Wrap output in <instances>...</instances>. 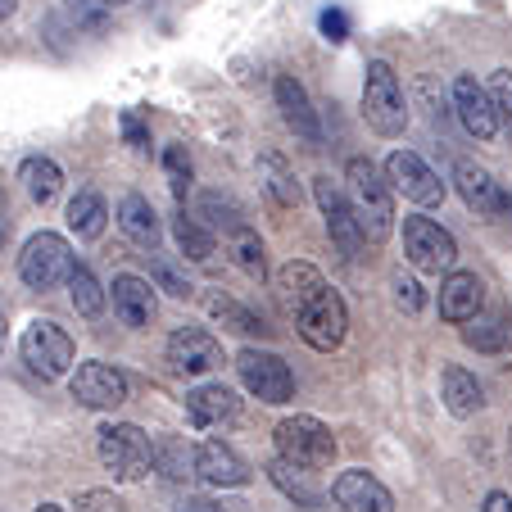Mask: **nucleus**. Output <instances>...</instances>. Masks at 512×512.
<instances>
[{
    "mask_svg": "<svg viewBox=\"0 0 512 512\" xmlns=\"http://www.w3.org/2000/svg\"><path fill=\"white\" fill-rule=\"evenodd\" d=\"M259 182L272 195L277 209H300V182H295V168L277 155V150H263L259 155Z\"/></svg>",
    "mask_w": 512,
    "mask_h": 512,
    "instance_id": "nucleus-22",
    "label": "nucleus"
},
{
    "mask_svg": "<svg viewBox=\"0 0 512 512\" xmlns=\"http://www.w3.org/2000/svg\"><path fill=\"white\" fill-rule=\"evenodd\" d=\"M155 467L168 481H195L200 476V449L186 445L182 435H164V440H155Z\"/></svg>",
    "mask_w": 512,
    "mask_h": 512,
    "instance_id": "nucleus-24",
    "label": "nucleus"
},
{
    "mask_svg": "<svg viewBox=\"0 0 512 512\" xmlns=\"http://www.w3.org/2000/svg\"><path fill=\"white\" fill-rule=\"evenodd\" d=\"M118 127H123V136H127V145H132V150H145V145H150V132H145V123L132 114V109H123Z\"/></svg>",
    "mask_w": 512,
    "mask_h": 512,
    "instance_id": "nucleus-40",
    "label": "nucleus"
},
{
    "mask_svg": "<svg viewBox=\"0 0 512 512\" xmlns=\"http://www.w3.org/2000/svg\"><path fill=\"white\" fill-rule=\"evenodd\" d=\"M100 463L118 476V481H141L155 463V445H150V435L132 422H105L100 426Z\"/></svg>",
    "mask_w": 512,
    "mask_h": 512,
    "instance_id": "nucleus-5",
    "label": "nucleus"
},
{
    "mask_svg": "<svg viewBox=\"0 0 512 512\" xmlns=\"http://www.w3.org/2000/svg\"><path fill=\"white\" fill-rule=\"evenodd\" d=\"M114 313L127 322V327H150L155 322V286L145 277H114Z\"/></svg>",
    "mask_w": 512,
    "mask_h": 512,
    "instance_id": "nucleus-20",
    "label": "nucleus"
},
{
    "mask_svg": "<svg viewBox=\"0 0 512 512\" xmlns=\"http://www.w3.org/2000/svg\"><path fill=\"white\" fill-rule=\"evenodd\" d=\"M14 10H19V0H0V23L10 19V14H14Z\"/></svg>",
    "mask_w": 512,
    "mask_h": 512,
    "instance_id": "nucleus-47",
    "label": "nucleus"
},
{
    "mask_svg": "<svg viewBox=\"0 0 512 512\" xmlns=\"http://www.w3.org/2000/svg\"><path fill=\"white\" fill-rule=\"evenodd\" d=\"M268 476H272V485H277L286 499L300 503V508H313V512L322 508V490L309 485V467H295V463H286V458H277V463L268 467Z\"/></svg>",
    "mask_w": 512,
    "mask_h": 512,
    "instance_id": "nucleus-26",
    "label": "nucleus"
},
{
    "mask_svg": "<svg viewBox=\"0 0 512 512\" xmlns=\"http://www.w3.org/2000/svg\"><path fill=\"white\" fill-rule=\"evenodd\" d=\"M5 241H10V200L0 191V250H5Z\"/></svg>",
    "mask_w": 512,
    "mask_h": 512,
    "instance_id": "nucleus-46",
    "label": "nucleus"
},
{
    "mask_svg": "<svg viewBox=\"0 0 512 512\" xmlns=\"http://www.w3.org/2000/svg\"><path fill=\"white\" fill-rule=\"evenodd\" d=\"M23 186H28V195L37 204H50L59 191H64V173H59V164L55 159H28L23 164Z\"/></svg>",
    "mask_w": 512,
    "mask_h": 512,
    "instance_id": "nucleus-29",
    "label": "nucleus"
},
{
    "mask_svg": "<svg viewBox=\"0 0 512 512\" xmlns=\"http://www.w3.org/2000/svg\"><path fill=\"white\" fill-rule=\"evenodd\" d=\"M454 186H458V195L467 200V209L481 213V218H494V213L508 209V195L499 191V182H494V177L485 173L481 164H472V159H458Z\"/></svg>",
    "mask_w": 512,
    "mask_h": 512,
    "instance_id": "nucleus-16",
    "label": "nucleus"
},
{
    "mask_svg": "<svg viewBox=\"0 0 512 512\" xmlns=\"http://www.w3.org/2000/svg\"><path fill=\"white\" fill-rule=\"evenodd\" d=\"M345 182H349V204H354V218H358V232L368 245H381L395 227V200H390V177L386 168H377L372 159H349L345 168Z\"/></svg>",
    "mask_w": 512,
    "mask_h": 512,
    "instance_id": "nucleus-1",
    "label": "nucleus"
},
{
    "mask_svg": "<svg viewBox=\"0 0 512 512\" xmlns=\"http://www.w3.org/2000/svg\"><path fill=\"white\" fill-rule=\"evenodd\" d=\"M363 118L377 136H404L408 127V105H404V91H399L395 68L386 59H372L368 64V78H363Z\"/></svg>",
    "mask_w": 512,
    "mask_h": 512,
    "instance_id": "nucleus-3",
    "label": "nucleus"
},
{
    "mask_svg": "<svg viewBox=\"0 0 512 512\" xmlns=\"http://www.w3.org/2000/svg\"><path fill=\"white\" fill-rule=\"evenodd\" d=\"M109 5H127V0H109Z\"/></svg>",
    "mask_w": 512,
    "mask_h": 512,
    "instance_id": "nucleus-50",
    "label": "nucleus"
},
{
    "mask_svg": "<svg viewBox=\"0 0 512 512\" xmlns=\"http://www.w3.org/2000/svg\"><path fill=\"white\" fill-rule=\"evenodd\" d=\"M109 0H68V14H73V23L78 28H91V32H100L109 23Z\"/></svg>",
    "mask_w": 512,
    "mask_h": 512,
    "instance_id": "nucleus-37",
    "label": "nucleus"
},
{
    "mask_svg": "<svg viewBox=\"0 0 512 512\" xmlns=\"http://www.w3.org/2000/svg\"><path fill=\"white\" fill-rule=\"evenodd\" d=\"M272 96H277V109H281V118H286L290 132L300 136V141L318 145L322 127H318V114H313V105H309V91L290 78V73H281V78L272 82Z\"/></svg>",
    "mask_w": 512,
    "mask_h": 512,
    "instance_id": "nucleus-17",
    "label": "nucleus"
},
{
    "mask_svg": "<svg viewBox=\"0 0 512 512\" xmlns=\"http://www.w3.org/2000/svg\"><path fill=\"white\" fill-rule=\"evenodd\" d=\"M204 309L213 313V318L223 322V327H232V331H241V336H263V318L259 313H250L245 309V304H236V300H227V295H218V290H213L209 300H204Z\"/></svg>",
    "mask_w": 512,
    "mask_h": 512,
    "instance_id": "nucleus-30",
    "label": "nucleus"
},
{
    "mask_svg": "<svg viewBox=\"0 0 512 512\" xmlns=\"http://www.w3.org/2000/svg\"><path fill=\"white\" fill-rule=\"evenodd\" d=\"M232 259L241 272H250V277H263L268 272V259H263V241L250 232V227H241V232L232 236Z\"/></svg>",
    "mask_w": 512,
    "mask_h": 512,
    "instance_id": "nucleus-34",
    "label": "nucleus"
},
{
    "mask_svg": "<svg viewBox=\"0 0 512 512\" xmlns=\"http://www.w3.org/2000/svg\"><path fill=\"white\" fill-rule=\"evenodd\" d=\"M390 286H395V300L404 304L408 313H417V309H422V286H417L413 277H404V272H395V277H390Z\"/></svg>",
    "mask_w": 512,
    "mask_h": 512,
    "instance_id": "nucleus-39",
    "label": "nucleus"
},
{
    "mask_svg": "<svg viewBox=\"0 0 512 512\" xmlns=\"http://www.w3.org/2000/svg\"><path fill=\"white\" fill-rule=\"evenodd\" d=\"M454 105H458V118H463V127L476 136V141H490L494 127H499V114H494V100L490 91L481 87L476 78H458L454 82Z\"/></svg>",
    "mask_w": 512,
    "mask_h": 512,
    "instance_id": "nucleus-18",
    "label": "nucleus"
},
{
    "mask_svg": "<svg viewBox=\"0 0 512 512\" xmlns=\"http://www.w3.org/2000/svg\"><path fill=\"white\" fill-rule=\"evenodd\" d=\"M295 327H300L304 345H313L318 354H331V349L345 345V331H349V309L340 300V290H331L322 281L313 295H304L295 304Z\"/></svg>",
    "mask_w": 512,
    "mask_h": 512,
    "instance_id": "nucleus-2",
    "label": "nucleus"
},
{
    "mask_svg": "<svg viewBox=\"0 0 512 512\" xmlns=\"http://www.w3.org/2000/svg\"><path fill=\"white\" fill-rule=\"evenodd\" d=\"M277 286H281V295H286V304L295 309L304 295H313V290L322 286V272L313 268V263H286V268L277 272Z\"/></svg>",
    "mask_w": 512,
    "mask_h": 512,
    "instance_id": "nucleus-32",
    "label": "nucleus"
},
{
    "mask_svg": "<svg viewBox=\"0 0 512 512\" xmlns=\"http://www.w3.org/2000/svg\"><path fill=\"white\" fill-rule=\"evenodd\" d=\"M173 236H177V250L186 254V259H195V263H204L213 254V236L200 227V218H191V213H177L173 218Z\"/></svg>",
    "mask_w": 512,
    "mask_h": 512,
    "instance_id": "nucleus-31",
    "label": "nucleus"
},
{
    "mask_svg": "<svg viewBox=\"0 0 512 512\" xmlns=\"http://www.w3.org/2000/svg\"><path fill=\"white\" fill-rule=\"evenodd\" d=\"M200 481L218 485V490H241L250 485V463L223 440H204L200 445Z\"/></svg>",
    "mask_w": 512,
    "mask_h": 512,
    "instance_id": "nucleus-19",
    "label": "nucleus"
},
{
    "mask_svg": "<svg viewBox=\"0 0 512 512\" xmlns=\"http://www.w3.org/2000/svg\"><path fill=\"white\" fill-rule=\"evenodd\" d=\"M322 32H327V41H345V32H349L345 14H340V10H327V14H322Z\"/></svg>",
    "mask_w": 512,
    "mask_h": 512,
    "instance_id": "nucleus-43",
    "label": "nucleus"
},
{
    "mask_svg": "<svg viewBox=\"0 0 512 512\" xmlns=\"http://www.w3.org/2000/svg\"><path fill=\"white\" fill-rule=\"evenodd\" d=\"M200 213L209 218L213 227H218V232H227V236H236L241 227H250V223L241 218V209H236L232 200H223L218 191H204V195H200Z\"/></svg>",
    "mask_w": 512,
    "mask_h": 512,
    "instance_id": "nucleus-33",
    "label": "nucleus"
},
{
    "mask_svg": "<svg viewBox=\"0 0 512 512\" xmlns=\"http://www.w3.org/2000/svg\"><path fill=\"white\" fill-rule=\"evenodd\" d=\"M68 300H73V309H78L82 318H100V313H105V290H100L96 272L82 268V263L68 272Z\"/></svg>",
    "mask_w": 512,
    "mask_h": 512,
    "instance_id": "nucleus-28",
    "label": "nucleus"
},
{
    "mask_svg": "<svg viewBox=\"0 0 512 512\" xmlns=\"http://www.w3.org/2000/svg\"><path fill=\"white\" fill-rule=\"evenodd\" d=\"M168 363H173L177 372L200 377V372H213L223 363V349H218V340L204 327H177L173 336H168Z\"/></svg>",
    "mask_w": 512,
    "mask_h": 512,
    "instance_id": "nucleus-13",
    "label": "nucleus"
},
{
    "mask_svg": "<svg viewBox=\"0 0 512 512\" xmlns=\"http://www.w3.org/2000/svg\"><path fill=\"white\" fill-rule=\"evenodd\" d=\"M73 268H78V259H73L64 236H55V232H37L19 254V277L28 281L32 290L59 286V281H68Z\"/></svg>",
    "mask_w": 512,
    "mask_h": 512,
    "instance_id": "nucleus-6",
    "label": "nucleus"
},
{
    "mask_svg": "<svg viewBox=\"0 0 512 512\" xmlns=\"http://www.w3.org/2000/svg\"><path fill=\"white\" fill-rule=\"evenodd\" d=\"M313 200H318L322 218H327V232L336 241V250L345 259H354V250L363 245V232H358V218H354V204H349L345 186L331 182V177H313Z\"/></svg>",
    "mask_w": 512,
    "mask_h": 512,
    "instance_id": "nucleus-10",
    "label": "nucleus"
},
{
    "mask_svg": "<svg viewBox=\"0 0 512 512\" xmlns=\"http://www.w3.org/2000/svg\"><path fill=\"white\" fill-rule=\"evenodd\" d=\"M236 372H241L245 390H250L254 399H263V404H286V399L295 395V377H290V368L272 349H241Z\"/></svg>",
    "mask_w": 512,
    "mask_h": 512,
    "instance_id": "nucleus-8",
    "label": "nucleus"
},
{
    "mask_svg": "<svg viewBox=\"0 0 512 512\" xmlns=\"http://www.w3.org/2000/svg\"><path fill=\"white\" fill-rule=\"evenodd\" d=\"M155 272H159V281H164V290H168V295H177V300H186V295H191V286H186V281L177 277V268H173V263L155 259Z\"/></svg>",
    "mask_w": 512,
    "mask_h": 512,
    "instance_id": "nucleus-41",
    "label": "nucleus"
},
{
    "mask_svg": "<svg viewBox=\"0 0 512 512\" xmlns=\"http://www.w3.org/2000/svg\"><path fill=\"white\" fill-rule=\"evenodd\" d=\"M481 512H512V494L490 490V494H485V508Z\"/></svg>",
    "mask_w": 512,
    "mask_h": 512,
    "instance_id": "nucleus-44",
    "label": "nucleus"
},
{
    "mask_svg": "<svg viewBox=\"0 0 512 512\" xmlns=\"http://www.w3.org/2000/svg\"><path fill=\"white\" fill-rule=\"evenodd\" d=\"M331 494H336V503L345 512H395V494H390L372 472H363V467L340 472L336 485H331Z\"/></svg>",
    "mask_w": 512,
    "mask_h": 512,
    "instance_id": "nucleus-14",
    "label": "nucleus"
},
{
    "mask_svg": "<svg viewBox=\"0 0 512 512\" xmlns=\"http://www.w3.org/2000/svg\"><path fill=\"white\" fill-rule=\"evenodd\" d=\"M164 173H168V186H173V195L182 200V195L191 191V182H195V168H191L186 145H168V150H164Z\"/></svg>",
    "mask_w": 512,
    "mask_h": 512,
    "instance_id": "nucleus-36",
    "label": "nucleus"
},
{
    "mask_svg": "<svg viewBox=\"0 0 512 512\" xmlns=\"http://www.w3.org/2000/svg\"><path fill=\"white\" fill-rule=\"evenodd\" d=\"M440 318L454 322V327H463V322H476V313H481L485 304V286L476 272H449L445 281H440Z\"/></svg>",
    "mask_w": 512,
    "mask_h": 512,
    "instance_id": "nucleus-15",
    "label": "nucleus"
},
{
    "mask_svg": "<svg viewBox=\"0 0 512 512\" xmlns=\"http://www.w3.org/2000/svg\"><path fill=\"white\" fill-rule=\"evenodd\" d=\"M440 386H445V408H449L454 417H472V413H481V404H485L481 381H476L467 368H445Z\"/></svg>",
    "mask_w": 512,
    "mask_h": 512,
    "instance_id": "nucleus-25",
    "label": "nucleus"
},
{
    "mask_svg": "<svg viewBox=\"0 0 512 512\" xmlns=\"http://www.w3.org/2000/svg\"><path fill=\"white\" fill-rule=\"evenodd\" d=\"M19 349H23V363H28L41 381H59L73 368V340H68L64 327H55V322H46V318L23 331Z\"/></svg>",
    "mask_w": 512,
    "mask_h": 512,
    "instance_id": "nucleus-7",
    "label": "nucleus"
},
{
    "mask_svg": "<svg viewBox=\"0 0 512 512\" xmlns=\"http://www.w3.org/2000/svg\"><path fill=\"white\" fill-rule=\"evenodd\" d=\"M118 227H123L127 241H136L141 250H155L159 245V218L145 195H123V204H118Z\"/></svg>",
    "mask_w": 512,
    "mask_h": 512,
    "instance_id": "nucleus-23",
    "label": "nucleus"
},
{
    "mask_svg": "<svg viewBox=\"0 0 512 512\" xmlns=\"http://www.w3.org/2000/svg\"><path fill=\"white\" fill-rule=\"evenodd\" d=\"M0 349H5V318H0Z\"/></svg>",
    "mask_w": 512,
    "mask_h": 512,
    "instance_id": "nucleus-49",
    "label": "nucleus"
},
{
    "mask_svg": "<svg viewBox=\"0 0 512 512\" xmlns=\"http://www.w3.org/2000/svg\"><path fill=\"white\" fill-rule=\"evenodd\" d=\"M186 413H191L195 426H223L241 413V399L227 386H195L191 395H186Z\"/></svg>",
    "mask_w": 512,
    "mask_h": 512,
    "instance_id": "nucleus-21",
    "label": "nucleus"
},
{
    "mask_svg": "<svg viewBox=\"0 0 512 512\" xmlns=\"http://www.w3.org/2000/svg\"><path fill=\"white\" fill-rule=\"evenodd\" d=\"M386 177H390V186H395L399 195H408L413 204H426V209H431V204L445 200L440 173H435L422 155H413V150H395V155L386 159Z\"/></svg>",
    "mask_w": 512,
    "mask_h": 512,
    "instance_id": "nucleus-11",
    "label": "nucleus"
},
{
    "mask_svg": "<svg viewBox=\"0 0 512 512\" xmlns=\"http://www.w3.org/2000/svg\"><path fill=\"white\" fill-rule=\"evenodd\" d=\"M105 218H109V209H105V195L100 191H78L73 204H68V227H73L82 241H96V236L105 232Z\"/></svg>",
    "mask_w": 512,
    "mask_h": 512,
    "instance_id": "nucleus-27",
    "label": "nucleus"
},
{
    "mask_svg": "<svg viewBox=\"0 0 512 512\" xmlns=\"http://www.w3.org/2000/svg\"><path fill=\"white\" fill-rule=\"evenodd\" d=\"M404 254L417 272H449L458 259V245L431 218H404Z\"/></svg>",
    "mask_w": 512,
    "mask_h": 512,
    "instance_id": "nucleus-9",
    "label": "nucleus"
},
{
    "mask_svg": "<svg viewBox=\"0 0 512 512\" xmlns=\"http://www.w3.org/2000/svg\"><path fill=\"white\" fill-rule=\"evenodd\" d=\"M37 512H64V508H59V503H41Z\"/></svg>",
    "mask_w": 512,
    "mask_h": 512,
    "instance_id": "nucleus-48",
    "label": "nucleus"
},
{
    "mask_svg": "<svg viewBox=\"0 0 512 512\" xmlns=\"http://www.w3.org/2000/svg\"><path fill=\"white\" fill-rule=\"evenodd\" d=\"M272 440H277V458H286V463H295V467H309V472H322V467H331V458H336V435H331V426H322L318 417H309V413L286 417Z\"/></svg>",
    "mask_w": 512,
    "mask_h": 512,
    "instance_id": "nucleus-4",
    "label": "nucleus"
},
{
    "mask_svg": "<svg viewBox=\"0 0 512 512\" xmlns=\"http://www.w3.org/2000/svg\"><path fill=\"white\" fill-rule=\"evenodd\" d=\"M82 503H87V512H118L123 503L114 499V494H105V490H87L82 494Z\"/></svg>",
    "mask_w": 512,
    "mask_h": 512,
    "instance_id": "nucleus-42",
    "label": "nucleus"
},
{
    "mask_svg": "<svg viewBox=\"0 0 512 512\" xmlns=\"http://www.w3.org/2000/svg\"><path fill=\"white\" fill-rule=\"evenodd\" d=\"M490 100H494V114H499V123L512 132V73L508 68H499L490 78Z\"/></svg>",
    "mask_w": 512,
    "mask_h": 512,
    "instance_id": "nucleus-38",
    "label": "nucleus"
},
{
    "mask_svg": "<svg viewBox=\"0 0 512 512\" xmlns=\"http://www.w3.org/2000/svg\"><path fill=\"white\" fill-rule=\"evenodd\" d=\"M68 390L87 408H118L127 399V377L118 368H109V363H82L73 372V381H68Z\"/></svg>",
    "mask_w": 512,
    "mask_h": 512,
    "instance_id": "nucleus-12",
    "label": "nucleus"
},
{
    "mask_svg": "<svg viewBox=\"0 0 512 512\" xmlns=\"http://www.w3.org/2000/svg\"><path fill=\"white\" fill-rule=\"evenodd\" d=\"M173 512H223V508H218L213 499H182Z\"/></svg>",
    "mask_w": 512,
    "mask_h": 512,
    "instance_id": "nucleus-45",
    "label": "nucleus"
},
{
    "mask_svg": "<svg viewBox=\"0 0 512 512\" xmlns=\"http://www.w3.org/2000/svg\"><path fill=\"white\" fill-rule=\"evenodd\" d=\"M463 340L472 349H481V354H503L512 345V327L508 322H476V327L463 331Z\"/></svg>",
    "mask_w": 512,
    "mask_h": 512,
    "instance_id": "nucleus-35",
    "label": "nucleus"
}]
</instances>
